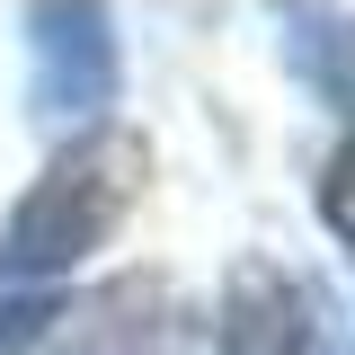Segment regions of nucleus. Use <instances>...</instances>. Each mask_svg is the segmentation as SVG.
<instances>
[{"label": "nucleus", "instance_id": "obj_1", "mask_svg": "<svg viewBox=\"0 0 355 355\" xmlns=\"http://www.w3.org/2000/svg\"><path fill=\"white\" fill-rule=\"evenodd\" d=\"M133 196H142V142L116 133V125L80 133V142L27 187V205L0 231V293H44V275L80 266L89 249L125 222Z\"/></svg>", "mask_w": 355, "mask_h": 355}, {"label": "nucleus", "instance_id": "obj_4", "mask_svg": "<svg viewBox=\"0 0 355 355\" xmlns=\"http://www.w3.org/2000/svg\"><path fill=\"white\" fill-rule=\"evenodd\" d=\"M160 284H142V275H125V284H107V293H89L80 311H71V338H62V355H160L169 347V320H160Z\"/></svg>", "mask_w": 355, "mask_h": 355}, {"label": "nucleus", "instance_id": "obj_3", "mask_svg": "<svg viewBox=\"0 0 355 355\" xmlns=\"http://www.w3.org/2000/svg\"><path fill=\"white\" fill-rule=\"evenodd\" d=\"M302 338H311L302 284L266 258H240L222 293V355H302Z\"/></svg>", "mask_w": 355, "mask_h": 355}, {"label": "nucleus", "instance_id": "obj_7", "mask_svg": "<svg viewBox=\"0 0 355 355\" xmlns=\"http://www.w3.org/2000/svg\"><path fill=\"white\" fill-rule=\"evenodd\" d=\"M320 214H329V231L347 240V258H355V142L329 160V178H320Z\"/></svg>", "mask_w": 355, "mask_h": 355}, {"label": "nucleus", "instance_id": "obj_5", "mask_svg": "<svg viewBox=\"0 0 355 355\" xmlns=\"http://www.w3.org/2000/svg\"><path fill=\"white\" fill-rule=\"evenodd\" d=\"M284 44H293L302 80L329 107L355 116V18H338V9H284Z\"/></svg>", "mask_w": 355, "mask_h": 355}, {"label": "nucleus", "instance_id": "obj_6", "mask_svg": "<svg viewBox=\"0 0 355 355\" xmlns=\"http://www.w3.org/2000/svg\"><path fill=\"white\" fill-rule=\"evenodd\" d=\"M53 329V293H0V355H27Z\"/></svg>", "mask_w": 355, "mask_h": 355}, {"label": "nucleus", "instance_id": "obj_2", "mask_svg": "<svg viewBox=\"0 0 355 355\" xmlns=\"http://www.w3.org/2000/svg\"><path fill=\"white\" fill-rule=\"evenodd\" d=\"M27 98L36 116L89 125L116 98V27L89 0H36L27 9Z\"/></svg>", "mask_w": 355, "mask_h": 355}]
</instances>
